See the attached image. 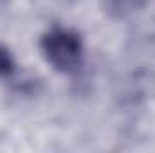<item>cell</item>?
<instances>
[{"instance_id":"cell-2","label":"cell","mask_w":155,"mask_h":153,"mask_svg":"<svg viewBox=\"0 0 155 153\" xmlns=\"http://www.w3.org/2000/svg\"><path fill=\"white\" fill-rule=\"evenodd\" d=\"M146 0H103L105 11L112 18H126L144 7Z\"/></svg>"},{"instance_id":"cell-1","label":"cell","mask_w":155,"mask_h":153,"mask_svg":"<svg viewBox=\"0 0 155 153\" xmlns=\"http://www.w3.org/2000/svg\"><path fill=\"white\" fill-rule=\"evenodd\" d=\"M45 60L60 72L74 70L81 60V40L65 29H52L41 38Z\"/></svg>"},{"instance_id":"cell-3","label":"cell","mask_w":155,"mask_h":153,"mask_svg":"<svg viewBox=\"0 0 155 153\" xmlns=\"http://www.w3.org/2000/svg\"><path fill=\"white\" fill-rule=\"evenodd\" d=\"M13 67H15V63H13V58H11L9 50L0 45V76L11 74L13 72Z\"/></svg>"}]
</instances>
